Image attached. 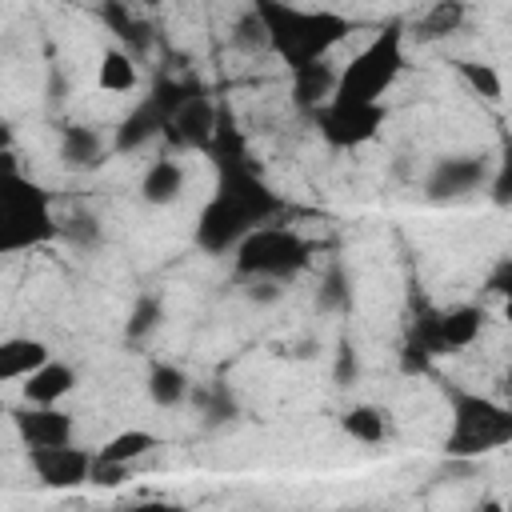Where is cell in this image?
<instances>
[{
    "instance_id": "cell-18",
    "label": "cell",
    "mask_w": 512,
    "mask_h": 512,
    "mask_svg": "<svg viewBox=\"0 0 512 512\" xmlns=\"http://www.w3.org/2000/svg\"><path fill=\"white\" fill-rule=\"evenodd\" d=\"M156 448V440L148 436V432H140V428H132V432H120V436H112L104 448H100V456L96 460H112V464H132V460H140L144 452H152Z\"/></svg>"
},
{
    "instance_id": "cell-13",
    "label": "cell",
    "mask_w": 512,
    "mask_h": 512,
    "mask_svg": "<svg viewBox=\"0 0 512 512\" xmlns=\"http://www.w3.org/2000/svg\"><path fill=\"white\" fill-rule=\"evenodd\" d=\"M136 64H132V56L128 52H120V48H108L104 56H100V68H96V88L100 92H108V96H124V92H132L136 88Z\"/></svg>"
},
{
    "instance_id": "cell-28",
    "label": "cell",
    "mask_w": 512,
    "mask_h": 512,
    "mask_svg": "<svg viewBox=\"0 0 512 512\" xmlns=\"http://www.w3.org/2000/svg\"><path fill=\"white\" fill-rule=\"evenodd\" d=\"M504 320L512 324V296H504Z\"/></svg>"
},
{
    "instance_id": "cell-1",
    "label": "cell",
    "mask_w": 512,
    "mask_h": 512,
    "mask_svg": "<svg viewBox=\"0 0 512 512\" xmlns=\"http://www.w3.org/2000/svg\"><path fill=\"white\" fill-rule=\"evenodd\" d=\"M396 36H380L372 48L360 52L356 64H348V72L336 84V100L344 104H376V96L384 92V84L396 76Z\"/></svg>"
},
{
    "instance_id": "cell-14",
    "label": "cell",
    "mask_w": 512,
    "mask_h": 512,
    "mask_svg": "<svg viewBox=\"0 0 512 512\" xmlns=\"http://www.w3.org/2000/svg\"><path fill=\"white\" fill-rule=\"evenodd\" d=\"M336 84H340V76L328 64H320V60H308V64L296 68V100H304V104L336 96Z\"/></svg>"
},
{
    "instance_id": "cell-12",
    "label": "cell",
    "mask_w": 512,
    "mask_h": 512,
    "mask_svg": "<svg viewBox=\"0 0 512 512\" xmlns=\"http://www.w3.org/2000/svg\"><path fill=\"white\" fill-rule=\"evenodd\" d=\"M464 24V0H432V8L412 24L416 40H444Z\"/></svg>"
},
{
    "instance_id": "cell-25",
    "label": "cell",
    "mask_w": 512,
    "mask_h": 512,
    "mask_svg": "<svg viewBox=\"0 0 512 512\" xmlns=\"http://www.w3.org/2000/svg\"><path fill=\"white\" fill-rule=\"evenodd\" d=\"M492 188H496V200H500V204H508V200H512V148H508L504 168H500V176L492 180Z\"/></svg>"
},
{
    "instance_id": "cell-29",
    "label": "cell",
    "mask_w": 512,
    "mask_h": 512,
    "mask_svg": "<svg viewBox=\"0 0 512 512\" xmlns=\"http://www.w3.org/2000/svg\"><path fill=\"white\" fill-rule=\"evenodd\" d=\"M508 388H512V372H508Z\"/></svg>"
},
{
    "instance_id": "cell-4",
    "label": "cell",
    "mask_w": 512,
    "mask_h": 512,
    "mask_svg": "<svg viewBox=\"0 0 512 512\" xmlns=\"http://www.w3.org/2000/svg\"><path fill=\"white\" fill-rule=\"evenodd\" d=\"M488 180V164L480 156H456V160H440L436 172L428 176V196L436 200H456L476 192Z\"/></svg>"
},
{
    "instance_id": "cell-17",
    "label": "cell",
    "mask_w": 512,
    "mask_h": 512,
    "mask_svg": "<svg viewBox=\"0 0 512 512\" xmlns=\"http://www.w3.org/2000/svg\"><path fill=\"white\" fill-rule=\"evenodd\" d=\"M340 428L352 436V440H364V444H380L384 440V412H376L372 404H356L344 412Z\"/></svg>"
},
{
    "instance_id": "cell-19",
    "label": "cell",
    "mask_w": 512,
    "mask_h": 512,
    "mask_svg": "<svg viewBox=\"0 0 512 512\" xmlns=\"http://www.w3.org/2000/svg\"><path fill=\"white\" fill-rule=\"evenodd\" d=\"M232 44L240 48V52H260V48H268L272 44V32H268V20H264V12H244L240 20H236V28H232Z\"/></svg>"
},
{
    "instance_id": "cell-3",
    "label": "cell",
    "mask_w": 512,
    "mask_h": 512,
    "mask_svg": "<svg viewBox=\"0 0 512 512\" xmlns=\"http://www.w3.org/2000/svg\"><path fill=\"white\" fill-rule=\"evenodd\" d=\"M504 440H512V416L484 400H468L460 408L448 452H488V448H500Z\"/></svg>"
},
{
    "instance_id": "cell-20",
    "label": "cell",
    "mask_w": 512,
    "mask_h": 512,
    "mask_svg": "<svg viewBox=\"0 0 512 512\" xmlns=\"http://www.w3.org/2000/svg\"><path fill=\"white\" fill-rule=\"evenodd\" d=\"M160 316H164V304H160L156 296H140L136 308H132V320H128V336H132V340H144V336L160 324Z\"/></svg>"
},
{
    "instance_id": "cell-22",
    "label": "cell",
    "mask_w": 512,
    "mask_h": 512,
    "mask_svg": "<svg viewBox=\"0 0 512 512\" xmlns=\"http://www.w3.org/2000/svg\"><path fill=\"white\" fill-rule=\"evenodd\" d=\"M180 128H184L188 140H204V136L212 132V108H208L204 100L184 104V112H180Z\"/></svg>"
},
{
    "instance_id": "cell-26",
    "label": "cell",
    "mask_w": 512,
    "mask_h": 512,
    "mask_svg": "<svg viewBox=\"0 0 512 512\" xmlns=\"http://www.w3.org/2000/svg\"><path fill=\"white\" fill-rule=\"evenodd\" d=\"M336 376H340V384H348V376H356V356H352L348 348L340 352V372H336Z\"/></svg>"
},
{
    "instance_id": "cell-6",
    "label": "cell",
    "mask_w": 512,
    "mask_h": 512,
    "mask_svg": "<svg viewBox=\"0 0 512 512\" xmlns=\"http://www.w3.org/2000/svg\"><path fill=\"white\" fill-rule=\"evenodd\" d=\"M16 428L28 448H56L72 440V416L56 412V404H32V412L16 416Z\"/></svg>"
},
{
    "instance_id": "cell-23",
    "label": "cell",
    "mask_w": 512,
    "mask_h": 512,
    "mask_svg": "<svg viewBox=\"0 0 512 512\" xmlns=\"http://www.w3.org/2000/svg\"><path fill=\"white\" fill-rule=\"evenodd\" d=\"M488 292H496V296H512V260H500V264L492 268V276H488Z\"/></svg>"
},
{
    "instance_id": "cell-5",
    "label": "cell",
    "mask_w": 512,
    "mask_h": 512,
    "mask_svg": "<svg viewBox=\"0 0 512 512\" xmlns=\"http://www.w3.org/2000/svg\"><path fill=\"white\" fill-rule=\"evenodd\" d=\"M380 120H384L380 104H344V100H336L324 116V132L336 144H360L380 128Z\"/></svg>"
},
{
    "instance_id": "cell-7",
    "label": "cell",
    "mask_w": 512,
    "mask_h": 512,
    "mask_svg": "<svg viewBox=\"0 0 512 512\" xmlns=\"http://www.w3.org/2000/svg\"><path fill=\"white\" fill-rule=\"evenodd\" d=\"M32 468L44 484H80L92 472V460L72 448V444H56V448H32Z\"/></svg>"
},
{
    "instance_id": "cell-10",
    "label": "cell",
    "mask_w": 512,
    "mask_h": 512,
    "mask_svg": "<svg viewBox=\"0 0 512 512\" xmlns=\"http://www.w3.org/2000/svg\"><path fill=\"white\" fill-rule=\"evenodd\" d=\"M48 344L32 340V336H12L0 344V376L4 380H24L28 372H36L40 364H48Z\"/></svg>"
},
{
    "instance_id": "cell-8",
    "label": "cell",
    "mask_w": 512,
    "mask_h": 512,
    "mask_svg": "<svg viewBox=\"0 0 512 512\" xmlns=\"http://www.w3.org/2000/svg\"><path fill=\"white\" fill-rule=\"evenodd\" d=\"M72 388H76V372L72 364H60V360H48L20 380V396L28 404H60Z\"/></svg>"
},
{
    "instance_id": "cell-27",
    "label": "cell",
    "mask_w": 512,
    "mask_h": 512,
    "mask_svg": "<svg viewBox=\"0 0 512 512\" xmlns=\"http://www.w3.org/2000/svg\"><path fill=\"white\" fill-rule=\"evenodd\" d=\"M128 4H136V8H156V4H164V0H128Z\"/></svg>"
},
{
    "instance_id": "cell-16",
    "label": "cell",
    "mask_w": 512,
    "mask_h": 512,
    "mask_svg": "<svg viewBox=\"0 0 512 512\" xmlns=\"http://www.w3.org/2000/svg\"><path fill=\"white\" fill-rule=\"evenodd\" d=\"M480 324H484V312L464 304V308H452L444 320H440V340L452 344V348H468L476 336H480Z\"/></svg>"
},
{
    "instance_id": "cell-24",
    "label": "cell",
    "mask_w": 512,
    "mask_h": 512,
    "mask_svg": "<svg viewBox=\"0 0 512 512\" xmlns=\"http://www.w3.org/2000/svg\"><path fill=\"white\" fill-rule=\"evenodd\" d=\"M148 132H152V128H148V120H144V116H132V120H124V132H120V148H132V144H140Z\"/></svg>"
},
{
    "instance_id": "cell-30",
    "label": "cell",
    "mask_w": 512,
    "mask_h": 512,
    "mask_svg": "<svg viewBox=\"0 0 512 512\" xmlns=\"http://www.w3.org/2000/svg\"><path fill=\"white\" fill-rule=\"evenodd\" d=\"M508 504H512V500H508Z\"/></svg>"
},
{
    "instance_id": "cell-15",
    "label": "cell",
    "mask_w": 512,
    "mask_h": 512,
    "mask_svg": "<svg viewBox=\"0 0 512 512\" xmlns=\"http://www.w3.org/2000/svg\"><path fill=\"white\" fill-rule=\"evenodd\" d=\"M148 396L160 408H176L188 396V376L176 364H152V372H148Z\"/></svg>"
},
{
    "instance_id": "cell-9",
    "label": "cell",
    "mask_w": 512,
    "mask_h": 512,
    "mask_svg": "<svg viewBox=\"0 0 512 512\" xmlns=\"http://www.w3.org/2000/svg\"><path fill=\"white\" fill-rule=\"evenodd\" d=\"M180 192H184V168H180L176 160L160 156V160H152V164L144 168V176H140V196H144V204L164 208V204H176Z\"/></svg>"
},
{
    "instance_id": "cell-21",
    "label": "cell",
    "mask_w": 512,
    "mask_h": 512,
    "mask_svg": "<svg viewBox=\"0 0 512 512\" xmlns=\"http://www.w3.org/2000/svg\"><path fill=\"white\" fill-rule=\"evenodd\" d=\"M460 72H464V80H468L484 100H500V92H504V88H500V76H496L488 64H472V60H464V64H460Z\"/></svg>"
},
{
    "instance_id": "cell-2",
    "label": "cell",
    "mask_w": 512,
    "mask_h": 512,
    "mask_svg": "<svg viewBox=\"0 0 512 512\" xmlns=\"http://www.w3.org/2000/svg\"><path fill=\"white\" fill-rule=\"evenodd\" d=\"M304 260V244L280 228H256L240 244V272L244 276H280Z\"/></svg>"
},
{
    "instance_id": "cell-11",
    "label": "cell",
    "mask_w": 512,
    "mask_h": 512,
    "mask_svg": "<svg viewBox=\"0 0 512 512\" xmlns=\"http://www.w3.org/2000/svg\"><path fill=\"white\" fill-rule=\"evenodd\" d=\"M60 156H64L68 168H96V164L104 160V140H100L96 128L72 124V128H64V136H60Z\"/></svg>"
}]
</instances>
